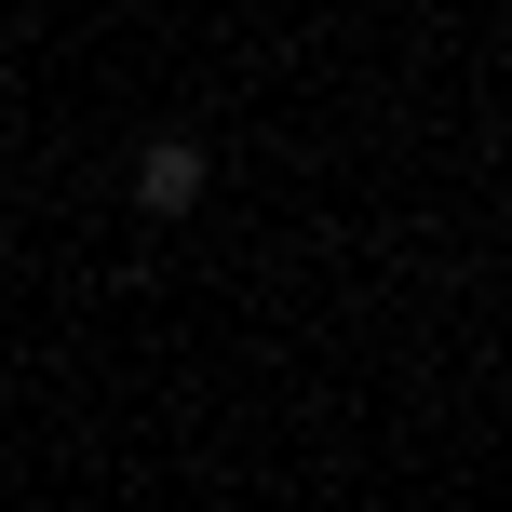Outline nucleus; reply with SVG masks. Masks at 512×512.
<instances>
[{"instance_id":"nucleus-1","label":"nucleus","mask_w":512,"mask_h":512,"mask_svg":"<svg viewBox=\"0 0 512 512\" xmlns=\"http://www.w3.org/2000/svg\"><path fill=\"white\" fill-rule=\"evenodd\" d=\"M203 189H216L203 135H149V149H135V216H189Z\"/></svg>"}]
</instances>
